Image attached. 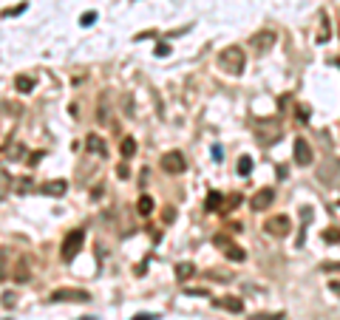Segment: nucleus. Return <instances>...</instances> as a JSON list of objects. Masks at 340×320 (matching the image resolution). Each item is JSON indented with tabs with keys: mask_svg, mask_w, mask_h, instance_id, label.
<instances>
[{
	"mask_svg": "<svg viewBox=\"0 0 340 320\" xmlns=\"http://www.w3.org/2000/svg\"><path fill=\"white\" fill-rule=\"evenodd\" d=\"M218 65L224 68L227 74H241L247 65V54L241 45H227L221 54H218Z\"/></svg>",
	"mask_w": 340,
	"mask_h": 320,
	"instance_id": "nucleus-1",
	"label": "nucleus"
},
{
	"mask_svg": "<svg viewBox=\"0 0 340 320\" xmlns=\"http://www.w3.org/2000/svg\"><path fill=\"white\" fill-rule=\"evenodd\" d=\"M82 241H85V230H71V233L63 238V261H74L77 252H80Z\"/></svg>",
	"mask_w": 340,
	"mask_h": 320,
	"instance_id": "nucleus-2",
	"label": "nucleus"
},
{
	"mask_svg": "<svg viewBox=\"0 0 340 320\" xmlns=\"http://www.w3.org/2000/svg\"><path fill=\"white\" fill-rule=\"evenodd\" d=\"M162 170L170 173V176L184 173V170H187V159H184V153H181V150H170V153H165V156H162Z\"/></svg>",
	"mask_w": 340,
	"mask_h": 320,
	"instance_id": "nucleus-3",
	"label": "nucleus"
},
{
	"mask_svg": "<svg viewBox=\"0 0 340 320\" xmlns=\"http://www.w3.org/2000/svg\"><path fill=\"white\" fill-rule=\"evenodd\" d=\"M51 300L54 303H88L91 295L85 289H54L51 292Z\"/></svg>",
	"mask_w": 340,
	"mask_h": 320,
	"instance_id": "nucleus-4",
	"label": "nucleus"
},
{
	"mask_svg": "<svg viewBox=\"0 0 340 320\" xmlns=\"http://www.w3.org/2000/svg\"><path fill=\"white\" fill-rule=\"evenodd\" d=\"M264 230H267L272 238H286V235L292 233V221H289V215H272V218L264 224Z\"/></svg>",
	"mask_w": 340,
	"mask_h": 320,
	"instance_id": "nucleus-5",
	"label": "nucleus"
},
{
	"mask_svg": "<svg viewBox=\"0 0 340 320\" xmlns=\"http://www.w3.org/2000/svg\"><path fill=\"white\" fill-rule=\"evenodd\" d=\"M275 40H278V34L272 29H264V31H258V34L253 37V45H255V51L258 54H267L272 45H275Z\"/></svg>",
	"mask_w": 340,
	"mask_h": 320,
	"instance_id": "nucleus-6",
	"label": "nucleus"
},
{
	"mask_svg": "<svg viewBox=\"0 0 340 320\" xmlns=\"http://www.w3.org/2000/svg\"><path fill=\"white\" fill-rule=\"evenodd\" d=\"M318 176H320V181H323V185H340V162L337 159H332V164L326 162L323 167H320L318 170Z\"/></svg>",
	"mask_w": 340,
	"mask_h": 320,
	"instance_id": "nucleus-7",
	"label": "nucleus"
},
{
	"mask_svg": "<svg viewBox=\"0 0 340 320\" xmlns=\"http://www.w3.org/2000/svg\"><path fill=\"white\" fill-rule=\"evenodd\" d=\"M292 159H295L298 164H312V148L306 145V139H301V136H298L295 145H292Z\"/></svg>",
	"mask_w": 340,
	"mask_h": 320,
	"instance_id": "nucleus-8",
	"label": "nucleus"
},
{
	"mask_svg": "<svg viewBox=\"0 0 340 320\" xmlns=\"http://www.w3.org/2000/svg\"><path fill=\"white\" fill-rule=\"evenodd\" d=\"M272 201H275V190H272V187H264V190H258V193L253 196L250 207H253V210H267Z\"/></svg>",
	"mask_w": 340,
	"mask_h": 320,
	"instance_id": "nucleus-9",
	"label": "nucleus"
},
{
	"mask_svg": "<svg viewBox=\"0 0 340 320\" xmlns=\"http://www.w3.org/2000/svg\"><path fill=\"white\" fill-rule=\"evenodd\" d=\"M216 306H218V309H227V312H235V314L244 312V303H241L238 298H218Z\"/></svg>",
	"mask_w": 340,
	"mask_h": 320,
	"instance_id": "nucleus-10",
	"label": "nucleus"
},
{
	"mask_svg": "<svg viewBox=\"0 0 340 320\" xmlns=\"http://www.w3.org/2000/svg\"><path fill=\"white\" fill-rule=\"evenodd\" d=\"M15 88L20 94H31V91H34V77H29V74H17V77H15Z\"/></svg>",
	"mask_w": 340,
	"mask_h": 320,
	"instance_id": "nucleus-11",
	"label": "nucleus"
},
{
	"mask_svg": "<svg viewBox=\"0 0 340 320\" xmlns=\"http://www.w3.org/2000/svg\"><path fill=\"white\" fill-rule=\"evenodd\" d=\"M3 156H6L9 162H17V159H20V156H26V148H23L20 142H15V145L9 142L6 148H3Z\"/></svg>",
	"mask_w": 340,
	"mask_h": 320,
	"instance_id": "nucleus-12",
	"label": "nucleus"
},
{
	"mask_svg": "<svg viewBox=\"0 0 340 320\" xmlns=\"http://www.w3.org/2000/svg\"><path fill=\"white\" fill-rule=\"evenodd\" d=\"M65 190H68V185H65L63 178H57V181H45V185H43L45 196H63Z\"/></svg>",
	"mask_w": 340,
	"mask_h": 320,
	"instance_id": "nucleus-13",
	"label": "nucleus"
},
{
	"mask_svg": "<svg viewBox=\"0 0 340 320\" xmlns=\"http://www.w3.org/2000/svg\"><path fill=\"white\" fill-rule=\"evenodd\" d=\"M221 201H224V196L213 190L210 196H207V201H204V210H207V213H216V210H221Z\"/></svg>",
	"mask_w": 340,
	"mask_h": 320,
	"instance_id": "nucleus-14",
	"label": "nucleus"
},
{
	"mask_svg": "<svg viewBox=\"0 0 340 320\" xmlns=\"http://www.w3.org/2000/svg\"><path fill=\"white\" fill-rule=\"evenodd\" d=\"M12 272V261H9V249L0 247V281H6V275Z\"/></svg>",
	"mask_w": 340,
	"mask_h": 320,
	"instance_id": "nucleus-15",
	"label": "nucleus"
},
{
	"mask_svg": "<svg viewBox=\"0 0 340 320\" xmlns=\"http://www.w3.org/2000/svg\"><path fill=\"white\" fill-rule=\"evenodd\" d=\"M190 275H196V266L190 261H181L179 266H176V278H179V281H187Z\"/></svg>",
	"mask_w": 340,
	"mask_h": 320,
	"instance_id": "nucleus-16",
	"label": "nucleus"
},
{
	"mask_svg": "<svg viewBox=\"0 0 340 320\" xmlns=\"http://www.w3.org/2000/svg\"><path fill=\"white\" fill-rule=\"evenodd\" d=\"M15 281L17 284H26V281H29V261H26V258L15 266Z\"/></svg>",
	"mask_w": 340,
	"mask_h": 320,
	"instance_id": "nucleus-17",
	"label": "nucleus"
},
{
	"mask_svg": "<svg viewBox=\"0 0 340 320\" xmlns=\"http://www.w3.org/2000/svg\"><path fill=\"white\" fill-rule=\"evenodd\" d=\"M119 150H122V156H125V159H130L133 153H136V139H133V136H125L122 145H119Z\"/></svg>",
	"mask_w": 340,
	"mask_h": 320,
	"instance_id": "nucleus-18",
	"label": "nucleus"
},
{
	"mask_svg": "<svg viewBox=\"0 0 340 320\" xmlns=\"http://www.w3.org/2000/svg\"><path fill=\"white\" fill-rule=\"evenodd\" d=\"M227 258H230V261H244L247 258V252L241 247H235V244H230L227 241Z\"/></svg>",
	"mask_w": 340,
	"mask_h": 320,
	"instance_id": "nucleus-19",
	"label": "nucleus"
},
{
	"mask_svg": "<svg viewBox=\"0 0 340 320\" xmlns=\"http://www.w3.org/2000/svg\"><path fill=\"white\" fill-rule=\"evenodd\" d=\"M320 23H323V29L318 31V37H315V40H318V43H326V40L332 37V26H329V20H326V15H320Z\"/></svg>",
	"mask_w": 340,
	"mask_h": 320,
	"instance_id": "nucleus-20",
	"label": "nucleus"
},
{
	"mask_svg": "<svg viewBox=\"0 0 340 320\" xmlns=\"http://www.w3.org/2000/svg\"><path fill=\"white\" fill-rule=\"evenodd\" d=\"M9 193H12V178H9V173H0V201L6 199Z\"/></svg>",
	"mask_w": 340,
	"mask_h": 320,
	"instance_id": "nucleus-21",
	"label": "nucleus"
},
{
	"mask_svg": "<svg viewBox=\"0 0 340 320\" xmlns=\"http://www.w3.org/2000/svg\"><path fill=\"white\" fill-rule=\"evenodd\" d=\"M88 150H94V153H102V156H105V142H100V136H88Z\"/></svg>",
	"mask_w": 340,
	"mask_h": 320,
	"instance_id": "nucleus-22",
	"label": "nucleus"
},
{
	"mask_svg": "<svg viewBox=\"0 0 340 320\" xmlns=\"http://www.w3.org/2000/svg\"><path fill=\"white\" fill-rule=\"evenodd\" d=\"M253 173V159L250 156H241V162H238V176H250Z\"/></svg>",
	"mask_w": 340,
	"mask_h": 320,
	"instance_id": "nucleus-23",
	"label": "nucleus"
},
{
	"mask_svg": "<svg viewBox=\"0 0 340 320\" xmlns=\"http://www.w3.org/2000/svg\"><path fill=\"white\" fill-rule=\"evenodd\" d=\"M139 213H142V215L153 213V199H151V196H142V199H139Z\"/></svg>",
	"mask_w": 340,
	"mask_h": 320,
	"instance_id": "nucleus-24",
	"label": "nucleus"
},
{
	"mask_svg": "<svg viewBox=\"0 0 340 320\" xmlns=\"http://www.w3.org/2000/svg\"><path fill=\"white\" fill-rule=\"evenodd\" d=\"M286 314L283 312H258V314H253V320H283Z\"/></svg>",
	"mask_w": 340,
	"mask_h": 320,
	"instance_id": "nucleus-25",
	"label": "nucleus"
},
{
	"mask_svg": "<svg viewBox=\"0 0 340 320\" xmlns=\"http://www.w3.org/2000/svg\"><path fill=\"white\" fill-rule=\"evenodd\" d=\"M323 241H326V244H337V241H340V230H337V227L326 230V233H323Z\"/></svg>",
	"mask_w": 340,
	"mask_h": 320,
	"instance_id": "nucleus-26",
	"label": "nucleus"
},
{
	"mask_svg": "<svg viewBox=\"0 0 340 320\" xmlns=\"http://www.w3.org/2000/svg\"><path fill=\"white\" fill-rule=\"evenodd\" d=\"M12 190H17V193H29V190H31V178H17V185H12Z\"/></svg>",
	"mask_w": 340,
	"mask_h": 320,
	"instance_id": "nucleus-27",
	"label": "nucleus"
},
{
	"mask_svg": "<svg viewBox=\"0 0 340 320\" xmlns=\"http://www.w3.org/2000/svg\"><path fill=\"white\" fill-rule=\"evenodd\" d=\"M167 54H170V45H167V43L156 45V57H167Z\"/></svg>",
	"mask_w": 340,
	"mask_h": 320,
	"instance_id": "nucleus-28",
	"label": "nucleus"
},
{
	"mask_svg": "<svg viewBox=\"0 0 340 320\" xmlns=\"http://www.w3.org/2000/svg\"><path fill=\"white\" fill-rule=\"evenodd\" d=\"M320 269H323V272H340V263H320Z\"/></svg>",
	"mask_w": 340,
	"mask_h": 320,
	"instance_id": "nucleus-29",
	"label": "nucleus"
},
{
	"mask_svg": "<svg viewBox=\"0 0 340 320\" xmlns=\"http://www.w3.org/2000/svg\"><path fill=\"white\" fill-rule=\"evenodd\" d=\"M96 20V15L94 12H88V15H82V20H80V26H91V23Z\"/></svg>",
	"mask_w": 340,
	"mask_h": 320,
	"instance_id": "nucleus-30",
	"label": "nucleus"
},
{
	"mask_svg": "<svg viewBox=\"0 0 340 320\" xmlns=\"http://www.w3.org/2000/svg\"><path fill=\"white\" fill-rule=\"evenodd\" d=\"M221 156H224V148H221V145H216V148H213V159H216V162H221Z\"/></svg>",
	"mask_w": 340,
	"mask_h": 320,
	"instance_id": "nucleus-31",
	"label": "nucleus"
},
{
	"mask_svg": "<svg viewBox=\"0 0 340 320\" xmlns=\"http://www.w3.org/2000/svg\"><path fill=\"white\" fill-rule=\"evenodd\" d=\"M15 295H12V292H9V295H3V306H15Z\"/></svg>",
	"mask_w": 340,
	"mask_h": 320,
	"instance_id": "nucleus-32",
	"label": "nucleus"
},
{
	"mask_svg": "<svg viewBox=\"0 0 340 320\" xmlns=\"http://www.w3.org/2000/svg\"><path fill=\"white\" fill-rule=\"evenodd\" d=\"M40 159H43V150H40V153H31V156H29V164H37Z\"/></svg>",
	"mask_w": 340,
	"mask_h": 320,
	"instance_id": "nucleus-33",
	"label": "nucleus"
},
{
	"mask_svg": "<svg viewBox=\"0 0 340 320\" xmlns=\"http://www.w3.org/2000/svg\"><path fill=\"white\" fill-rule=\"evenodd\" d=\"M298 119L306 122V119H309V111H306V108H301V111H298Z\"/></svg>",
	"mask_w": 340,
	"mask_h": 320,
	"instance_id": "nucleus-34",
	"label": "nucleus"
},
{
	"mask_svg": "<svg viewBox=\"0 0 340 320\" xmlns=\"http://www.w3.org/2000/svg\"><path fill=\"white\" fill-rule=\"evenodd\" d=\"M329 289L337 292V295H340V281H329Z\"/></svg>",
	"mask_w": 340,
	"mask_h": 320,
	"instance_id": "nucleus-35",
	"label": "nucleus"
},
{
	"mask_svg": "<svg viewBox=\"0 0 340 320\" xmlns=\"http://www.w3.org/2000/svg\"><path fill=\"white\" fill-rule=\"evenodd\" d=\"M136 320H153V314H136Z\"/></svg>",
	"mask_w": 340,
	"mask_h": 320,
	"instance_id": "nucleus-36",
	"label": "nucleus"
}]
</instances>
